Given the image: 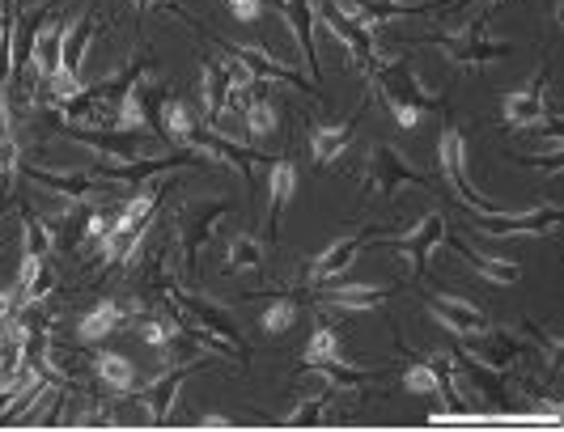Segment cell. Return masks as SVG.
<instances>
[{
    "label": "cell",
    "mask_w": 564,
    "mask_h": 432,
    "mask_svg": "<svg viewBox=\"0 0 564 432\" xmlns=\"http://www.w3.org/2000/svg\"><path fill=\"white\" fill-rule=\"evenodd\" d=\"M475 225L488 238H543V233L560 229V204L552 208H531V212H475Z\"/></svg>",
    "instance_id": "cell-1"
},
{
    "label": "cell",
    "mask_w": 564,
    "mask_h": 432,
    "mask_svg": "<svg viewBox=\"0 0 564 432\" xmlns=\"http://www.w3.org/2000/svg\"><path fill=\"white\" fill-rule=\"evenodd\" d=\"M437 157H442V170L450 178V187L458 191V200H463L467 208H475V212H509V204L488 200V195H480V191L467 183V153H463V132H458V128H446Z\"/></svg>",
    "instance_id": "cell-2"
},
{
    "label": "cell",
    "mask_w": 564,
    "mask_h": 432,
    "mask_svg": "<svg viewBox=\"0 0 564 432\" xmlns=\"http://www.w3.org/2000/svg\"><path fill=\"white\" fill-rule=\"evenodd\" d=\"M446 47V56L454 60V64H497V60H505V56H514V47L509 43H497V39H488V34H480V22H471L463 34H450V39L442 43Z\"/></svg>",
    "instance_id": "cell-3"
},
{
    "label": "cell",
    "mask_w": 564,
    "mask_h": 432,
    "mask_svg": "<svg viewBox=\"0 0 564 432\" xmlns=\"http://www.w3.org/2000/svg\"><path fill=\"white\" fill-rule=\"evenodd\" d=\"M403 183H429V178L420 174L416 166H408V161L399 157V149H391V144L374 149V166H369V191H378L382 200H391Z\"/></svg>",
    "instance_id": "cell-4"
},
{
    "label": "cell",
    "mask_w": 564,
    "mask_h": 432,
    "mask_svg": "<svg viewBox=\"0 0 564 432\" xmlns=\"http://www.w3.org/2000/svg\"><path fill=\"white\" fill-rule=\"evenodd\" d=\"M442 238H446V216H442V212H429L425 221H420L412 233H403V238H395L399 255L408 259V267H412V276H425L433 246H442Z\"/></svg>",
    "instance_id": "cell-5"
},
{
    "label": "cell",
    "mask_w": 564,
    "mask_h": 432,
    "mask_svg": "<svg viewBox=\"0 0 564 432\" xmlns=\"http://www.w3.org/2000/svg\"><path fill=\"white\" fill-rule=\"evenodd\" d=\"M543 81H548V68L526 85V89H514V94L501 98V119L509 128H535V123L548 119V98H543Z\"/></svg>",
    "instance_id": "cell-6"
},
{
    "label": "cell",
    "mask_w": 564,
    "mask_h": 432,
    "mask_svg": "<svg viewBox=\"0 0 564 432\" xmlns=\"http://www.w3.org/2000/svg\"><path fill=\"white\" fill-rule=\"evenodd\" d=\"M429 314L442 322V327L458 339H471V335H484L488 331V318L475 301H463V297H433L429 301Z\"/></svg>",
    "instance_id": "cell-7"
},
{
    "label": "cell",
    "mask_w": 564,
    "mask_h": 432,
    "mask_svg": "<svg viewBox=\"0 0 564 432\" xmlns=\"http://www.w3.org/2000/svg\"><path fill=\"white\" fill-rule=\"evenodd\" d=\"M361 246H365V233H352V238H340V242H331L319 259H314L306 267V284H323V280H340L352 263H357L361 255Z\"/></svg>",
    "instance_id": "cell-8"
},
{
    "label": "cell",
    "mask_w": 564,
    "mask_h": 432,
    "mask_svg": "<svg viewBox=\"0 0 564 432\" xmlns=\"http://www.w3.org/2000/svg\"><path fill=\"white\" fill-rule=\"evenodd\" d=\"M280 9H285L289 26L297 34V47H302V56L310 64V77L319 81V47H314V26H319V9H314V0H280Z\"/></svg>",
    "instance_id": "cell-9"
},
{
    "label": "cell",
    "mask_w": 564,
    "mask_h": 432,
    "mask_svg": "<svg viewBox=\"0 0 564 432\" xmlns=\"http://www.w3.org/2000/svg\"><path fill=\"white\" fill-rule=\"evenodd\" d=\"M336 13L352 17L357 26L365 30H382V22H391V17H408V13H420V5H403V0H336L331 5Z\"/></svg>",
    "instance_id": "cell-10"
},
{
    "label": "cell",
    "mask_w": 564,
    "mask_h": 432,
    "mask_svg": "<svg viewBox=\"0 0 564 432\" xmlns=\"http://www.w3.org/2000/svg\"><path fill=\"white\" fill-rule=\"evenodd\" d=\"M30 178H34V183H43L47 191L64 195V200H73V204L90 200V195L98 191V178H94V174H81V170H51V166H34V170H30Z\"/></svg>",
    "instance_id": "cell-11"
},
{
    "label": "cell",
    "mask_w": 564,
    "mask_h": 432,
    "mask_svg": "<svg viewBox=\"0 0 564 432\" xmlns=\"http://www.w3.org/2000/svg\"><path fill=\"white\" fill-rule=\"evenodd\" d=\"M183 369L174 365V369H166L157 382L140 394V407H149V424H166L170 420V407H174V399H179V390H183Z\"/></svg>",
    "instance_id": "cell-12"
},
{
    "label": "cell",
    "mask_w": 564,
    "mask_h": 432,
    "mask_svg": "<svg viewBox=\"0 0 564 432\" xmlns=\"http://www.w3.org/2000/svg\"><path fill=\"white\" fill-rule=\"evenodd\" d=\"M442 242L454 246L458 255H463V263L475 267V272H480L484 280H492V284H518V280H522V267H518V263H509V259H488V255H480V250H471L463 238H450V233H446Z\"/></svg>",
    "instance_id": "cell-13"
},
{
    "label": "cell",
    "mask_w": 564,
    "mask_h": 432,
    "mask_svg": "<svg viewBox=\"0 0 564 432\" xmlns=\"http://www.w3.org/2000/svg\"><path fill=\"white\" fill-rule=\"evenodd\" d=\"M90 43H94V13H81L77 22L64 30V43H60V68L77 77V72L85 68V56H90Z\"/></svg>",
    "instance_id": "cell-14"
},
{
    "label": "cell",
    "mask_w": 564,
    "mask_h": 432,
    "mask_svg": "<svg viewBox=\"0 0 564 432\" xmlns=\"http://www.w3.org/2000/svg\"><path fill=\"white\" fill-rule=\"evenodd\" d=\"M391 297L395 288H382V284H340L323 297V305H336V310H378Z\"/></svg>",
    "instance_id": "cell-15"
},
{
    "label": "cell",
    "mask_w": 564,
    "mask_h": 432,
    "mask_svg": "<svg viewBox=\"0 0 564 432\" xmlns=\"http://www.w3.org/2000/svg\"><path fill=\"white\" fill-rule=\"evenodd\" d=\"M200 94H204V115H208V123H221L225 111H229V77H225L221 64H208V60H204Z\"/></svg>",
    "instance_id": "cell-16"
},
{
    "label": "cell",
    "mask_w": 564,
    "mask_h": 432,
    "mask_svg": "<svg viewBox=\"0 0 564 432\" xmlns=\"http://www.w3.org/2000/svg\"><path fill=\"white\" fill-rule=\"evenodd\" d=\"M352 140V123H323V128L310 132V153H314V166H331Z\"/></svg>",
    "instance_id": "cell-17"
},
{
    "label": "cell",
    "mask_w": 564,
    "mask_h": 432,
    "mask_svg": "<svg viewBox=\"0 0 564 432\" xmlns=\"http://www.w3.org/2000/svg\"><path fill=\"white\" fill-rule=\"evenodd\" d=\"M119 322H123V305L119 301H102L77 322V339L81 344H98V339H107Z\"/></svg>",
    "instance_id": "cell-18"
},
{
    "label": "cell",
    "mask_w": 564,
    "mask_h": 432,
    "mask_svg": "<svg viewBox=\"0 0 564 432\" xmlns=\"http://www.w3.org/2000/svg\"><path fill=\"white\" fill-rule=\"evenodd\" d=\"M225 212H229L225 204H213L208 212H200L196 221H187V225H183V255H187V267H196L200 246H204L208 238H213V229H217V221H221Z\"/></svg>",
    "instance_id": "cell-19"
},
{
    "label": "cell",
    "mask_w": 564,
    "mask_h": 432,
    "mask_svg": "<svg viewBox=\"0 0 564 432\" xmlns=\"http://www.w3.org/2000/svg\"><path fill=\"white\" fill-rule=\"evenodd\" d=\"M94 369H98V377L107 382L111 390H119V394H132L136 390V369H132V360H123L119 352H102L98 360H94Z\"/></svg>",
    "instance_id": "cell-20"
},
{
    "label": "cell",
    "mask_w": 564,
    "mask_h": 432,
    "mask_svg": "<svg viewBox=\"0 0 564 432\" xmlns=\"http://www.w3.org/2000/svg\"><path fill=\"white\" fill-rule=\"evenodd\" d=\"M272 221H276V216L280 212H285L289 208V200H293V195H297V166H293V161H276V166H272Z\"/></svg>",
    "instance_id": "cell-21"
},
{
    "label": "cell",
    "mask_w": 564,
    "mask_h": 432,
    "mask_svg": "<svg viewBox=\"0 0 564 432\" xmlns=\"http://www.w3.org/2000/svg\"><path fill=\"white\" fill-rule=\"evenodd\" d=\"M229 272H259L263 263V246L259 238H251V233H238V238H229Z\"/></svg>",
    "instance_id": "cell-22"
},
{
    "label": "cell",
    "mask_w": 564,
    "mask_h": 432,
    "mask_svg": "<svg viewBox=\"0 0 564 432\" xmlns=\"http://www.w3.org/2000/svg\"><path fill=\"white\" fill-rule=\"evenodd\" d=\"M340 335L331 327H319L306 344V365H340Z\"/></svg>",
    "instance_id": "cell-23"
},
{
    "label": "cell",
    "mask_w": 564,
    "mask_h": 432,
    "mask_svg": "<svg viewBox=\"0 0 564 432\" xmlns=\"http://www.w3.org/2000/svg\"><path fill=\"white\" fill-rule=\"evenodd\" d=\"M276 102H268V98H251L242 106V123H246V132L251 136H268V132H276Z\"/></svg>",
    "instance_id": "cell-24"
},
{
    "label": "cell",
    "mask_w": 564,
    "mask_h": 432,
    "mask_svg": "<svg viewBox=\"0 0 564 432\" xmlns=\"http://www.w3.org/2000/svg\"><path fill=\"white\" fill-rule=\"evenodd\" d=\"M153 208H157V191L149 187V191L132 195V200L119 208L115 221H119V225H128V229H145V225H149V216H153Z\"/></svg>",
    "instance_id": "cell-25"
},
{
    "label": "cell",
    "mask_w": 564,
    "mask_h": 432,
    "mask_svg": "<svg viewBox=\"0 0 564 432\" xmlns=\"http://www.w3.org/2000/svg\"><path fill=\"white\" fill-rule=\"evenodd\" d=\"M162 128H166L170 140H179V144L191 140V115H187V106H183L179 98L162 102Z\"/></svg>",
    "instance_id": "cell-26"
},
{
    "label": "cell",
    "mask_w": 564,
    "mask_h": 432,
    "mask_svg": "<svg viewBox=\"0 0 564 432\" xmlns=\"http://www.w3.org/2000/svg\"><path fill=\"white\" fill-rule=\"evenodd\" d=\"M179 331H183L179 318H149V322H140V339H145V344H153V348L174 344V335H179Z\"/></svg>",
    "instance_id": "cell-27"
},
{
    "label": "cell",
    "mask_w": 564,
    "mask_h": 432,
    "mask_svg": "<svg viewBox=\"0 0 564 432\" xmlns=\"http://www.w3.org/2000/svg\"><path fill=\"white\" fill-rule=\"evenodd\" d=\"M293 322H297V305L293 301H276V305L263 310V331H268V335H285Z\"/></svg>",
    "instance_id": "cell-28"
},
{
    "label": "cell",
    "mask_w": 564,
    "mask_h": 432,
    "mask_svg": "<svg viewBox=\"0 0 564 432\" xmlns=\"http://www.w3.org/2000/svg\"><path fill=\"white\" fill-rule=\"evenodd\" d=\"M403 386H408L412 394H437V373H433L429 360H420V365L403 369Z\"/></svg>",
    "instance_id": "cell-29"
},
{
    "label": "cell",
    "mask_w": 564,
    "mask_h": 432,
    "mask_svg": "<svg viewBox=\"0 0 564 432\" xmlns=\"http://www.w3.org/2000/svg\"><path fill=\"white\" fill-rule=\"evenodd\" d=\"M17 140H13V132H0V187L5 183H13V174H17Z\"/></svg>",
    "instance_id": "cell-30"
},
{
    "label": "cell",
    "mask_w": 564,
    "mask_h": 432,
    "mask_svg": "<svg viewBox=\"0 0 564 432\" xmlns=\"http://www.w3.org/2000/svg\"><path fill=\"white\" fill-rule=\"evenodd\" d=\"M22 225H26V250H34V255H47V250H51L47 221H34V216L26 212V216H22Z\"/></svg>",
    "instance_id": "cell-31"
},
{
    "label": "cell",
    "mask_w": 564,
    "mask_h": 432,
    "mask_svg": "<svg viewBox=\"0 0 564 432\" xmlns=\"http://www.w3.org/2000/svg\"><path fill=\"white\" fill-rule=\"evenodd\" d=\"M43 276V255H34V250H26L22 255V272H17V293H26V288Z\"/></svg>",
    "instance_id": "cell-32"
},
{
    "label": "cell",
    "mask_w": 564,
    "mask_h": 432,
    "mask_svg": "<svg viewBox=\"0 0 564 432\" xmlns=\"http://www.w3.org/2000/svg\"><path fill=\"white\" fill-rule=\"evenodd\" d=\"M17 305H22V293H0V339H5V335L13 331Z\"/></svg>",
    "instance_id": "cell-33"
},
{
    "label": "cell",
    "mask_w": 564,
    "mask_h": 432,
    "mask_svg": "<svg viewBox=\"0 0 564 432\" xmlns=\"http://www.w3.org/2000/svg\"><path fill=\"white\" fill-rule=\"evenodd\" d=\"M225 5L238 22H259V13H263V0H225Z\"/></svg>",
    "instance_id": "cell-34"
},
{
    "label": "cell",
    "mask_w": 564,
    "mask_h": 432,
    "mask_svg": "<svg viewBox=\"0 0 564 432\" xmlns=\"http://www.w3.org/2000/svg\"><path fill=\"white\" fill-rule=\"evenodd\" d=\"M77 428H111V424H119L111 411H102V407H94V411H81V416L73 420Z\"/></svg>",
    "instance_id": "cell-35"
},
{
    "label": "cell",
    "mask_w": 564,
    "mask_h": 432,
    "mask_svg": "<svg viewBox=\"0 0 564 432\" xmlns=\"http://www.w3.org/2000/svg\"><path fill=\"white\" fill-rule=\"evenodd\" d=\"M514 161H522V166H548V170H560V149L548 157V153H514Z\"/></svg>",
    "instance_id": "cell-36"
},
{
    "label": "cell",
    "mask_w": 564,
    "mask_h": 432,
    "mask_svg": "<svg viewBox=\"0 0 564 432\" xmlns=\"http://www.w3.org/2000/svg\"><path fill=\"white\" fill-rule=\"evenodd\" d=\"M200 428H234V420H229V416H217V411H213V416H204V420H200Z\"/></svg>",
    "instance_id": "cell-37"
},
{
    "label": "cell",
    "mask_w": 564,
    "mask_h": 432,
    "mask_svg": "<svg viewBox=\"0 0 564 432\" xmlns=\"http://www.w3.org/2000/svg\"><path fill=\"white\" fill-rule=\"evenodd\" d=\"M132 5H136V9H149V5H157V0H132Z\"/></svg>",
    "instance_id": "cell-38"
},
{
    "label": "cell",
    "mask_w": 564,
    "mask_h": 432,
    "mask_svg": "<svg viewBox=\"0 0 564 432\" xmlns=\"http://www.w3.org/2000/svg\"><path fill=\"white\" fill-rule=\"evenodd\" d=\"M488 5H501V0H488Z\"/></svg>",
    "instance_id": "cell-39"
}]
</instances>
